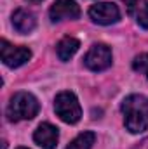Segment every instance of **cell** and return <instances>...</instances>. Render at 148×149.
Listing matches in <instances>:
<instances>
[{
  "label": "cell",
  "instance_id": "obj_8",
  "mask_svg": "<svg viewBox=\"0 0 148 149\" xmlns=\"http://www.w3.org/2000/svg\"><path fill=\"white\" fill-rule=\"evenodd\" d=\"M59 139V132L54 125L51 123H40L37 130L33 132V141L42 149H54Z\"/></svg>",
  "mask_w": 148,
  "mask_h": 149
},
{
  "label": "cell",
  "instance_id": "obj_15",
  "mask_svg": "<svg viewBox=\"0 0 148 149\" xmlns=\"http://www.w3.org/2000/svg\"><path fill=\"white\" fill-rule=\"evenodd\" d=\"M18 149H26V148H18Z\"/></svg>",
  "mask_w": 148,
  "mask_h": 149
},
{
  "label": "cell",
  "instance_id": "obj_1",
  "mask_svg": "<svg viewBox=\"0 0 148 149\" xmlns=\"http://www.w3.org/2000/svg\"><path fill=\"white\" fill-rule=\"evenodd\" d=\"M124 114V125L131 134H141L148 130V97L132 94L120 104Z\"/></svg>",
  "mask_w": 148,
  "mask_h": 149
},
{
  "label": "cell",
  "instance_id": "obj_11",
  "mask_svg": "<svg viewBox=\"0 0 148 149\" xmlns=\"http://www.w3.org/2000/svg\"><path fill=\"white\" fill-rule=\"evenodd\" d=\"M78 47H80V42H78L77 38H73V37L61 38L59 43H58V47H56L58 57H59L61 61H70L75 54H77Z\"/></svg>",
  "mask_w": 148,
  "mask_h": 149
},
{
  "label": "cell",
  "instance_id": "obj_14",
  "mask_svg": "<svg viewBox=\"0 0 148 149\" xmlns=\"http://www.w3.org/2000/svg\"><path fill=\"white\" fill-rule=\"evenodd\" d=\"M28 2H42V0H28Z\"/></svg>",
  "mask_w": 148,
  "mask_h": 149
},
{
  "label": "cell",
  "instance_id": "obj_3",
  "mask_svg": "<svg viewBox=\"0 0 148 149\" xmlns=\"http://www.w3.org/2000/svg\"><path fill=\"white\" fill-rule=\"evenodd\" d=\"M54 111L56 114L68 125H75L80 116H82V109L78 104V99L73 92H59L54 99Z\"/></svg>",
  "mask_w": 148,
  "mask_h": 149
},
{
  "label": "cell",
  "instance_id": "obj_13",
  "mask_svg": "<svg viewBox=\"0 0 148 149\" xmlns=\"http://www.w3.org/2000/svg\"><path fill=\"white\" fill-rule=\"evenodd\" d=\"M132 70H134V71H140V73H145L147 78H148V52L138 56V57H134V61H132Z\"/></svg>",
  "mask_w": 148,
  "mask_h": 149
},
{
  "label": "cell",
  "instance_id": "obj_5",
  "mask_svg": "<svg viewBox=\"0 0 148 149\" xmlns=\"http://www.w3.org/2000/svg\"><path fill=\"white\" fill-rule=\"evenodd\" d=\"M89 17L101 26H108V24H115L120 19V10L115 3L111 2H98L89 9Z\"/></svg>",
  "mask_w": 148,
  "mask_h": 149
},
{
  "label": "cell",
  "instance_id": "obj_9",
  "mask_svg": "<svg viewBox=\"0 0 148 149\" xmlns=\"http://www.w3.org/2000/svg\"><path fill=\"white\" fill-rule=\"evenodd\" d=\"M12 26H14V30H16L18 33L26 35V33H30V31L35 30L37 19H35V16H33L30 10L18 9V10L12 14Z\"/></svg>",
  "mask_w": 148,
  "mask_h": 149
},
{
  "label": "cell",
  "instance_id": "obj_7",
  "mask_svg": "<svg viewBox=\"0 0 148 149\" xmlns=\"http://www.w3.org/2000/svg\"><path fill=\"white\" fill-rule=\"evenodd\" d=\"M49 17L52 23H59L65 19H78L80 7L75 0H56L49 9Z\"/></svg>",
  "mask_w": 148,
  "mask_h": 149
},
{
  "label": "cell",
  "instance_id": "obj_4",
  "mask_svg": "<svg viewBox=\"0 0 148 149\" xmlns=\"http://www.w3.org/2000/svg\"><path fill=\"white\" fill-rule=\"evenodd\" d=\"M84 64L91 71H105L111 66V50L105 43H94L84 57Z\"/></svg>",
  "mask_w": 148,
  "mask_h": 149
},
{
  "label": "cell",
  "instance_id": "obj_6",
  "mask_svg": "<svg viewBox=\"0 0 148 149\" xmlns=\"http://www.w3.org/2000/svg\"><path fill=\"white\" fill-rule=\"evenodd\" d=\"M32 59V50L28 47H14L7 40H2V61L9 68H19Z\"/></svg>",
  "mask_w": 148,
  "mask_h": 149
},
{
  "label": "cell",
  "instance_id": "obj_2",
  "mask_svg": "<svg viewBox=\"0 0 148 149\" xmlns=\"http://www.w3.org/2000/svg\"><path fill=\"white\" fill-rule=\"evenodd\" d=\"M40 111L37 97L30 92H18L11 97L9 108H7V118L11 121H21V120H32Z\"/></svg>",
  "mask_w": 148,
  "mask_h": 149
},
{
  "label": "cell",
  "instance_id": "obj_12",
  "mask_svg": "<svg viewBox=\"0 0 148 149\" xmlns=\"http://www.w3.org/2000/svg\"><path fill=\"white\" fill-rule=\"evenodd\" d=\"M94 142H96L94 132H82V134H78L65 149H92Z\"/></svg>",
  "mask_w": 148,
  "mask_h": 149
},
{
  "label": "cell",
  "instance_id": "obj_10",
  "mask_svg": "<svg viewBox=\"0 0 148 149\" xmlns=\"http://www.w3.org/2000/svg\"><path fill=\"white\" fill-rule=\"evenodd\" d=\"M127 2V10L134 17V21L148 30V0H125Z\"/></svg>",
  "mask_w": 148,
  "mask_h": 149
}]
</instances>
